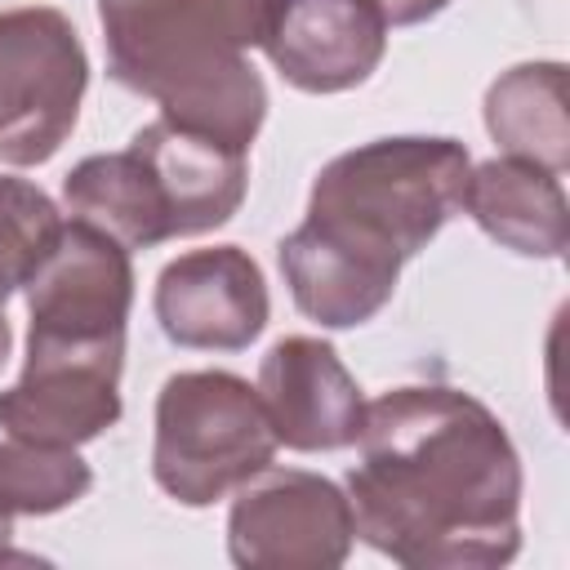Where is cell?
Here are the masks:
<instances>
[{"label": "cell", "mask_w": 570, "mask_h": 570, "mask_svg": "<svg viewBox=\"0 0 570 570\" xmlns=\"http://www.w3.org/2000/svg\"><path fill=\"white\" fill-rule=\"evenodd\" d=\"M151 312L174 347L245 352L272 316L263 267L240 245L187 249L160 267Z\"/></svg>", "instance_id": "ba28073f"}, {"label": "cell", "mask_w": 570, "mask_h": 570, "mask_svg": "<svg viewBox=\"0 0 570 570\" xmlns=\"http://www.w3.org/2000/svg\"><path fill=\"white\" fill-rule=\"evenodd\" d=\"M94 485V468L71 445L0 441V512L4 517H53L80 503Z\"/></svg>", "instance_id": "2e32d148"}, {"label": "cell", "mask_w": 570, "mask_h": 570, "mask_svg": "<svg viewBox=\"0 0 570 570\" xmlns=\"http://www.w3.org/2000/svg\"><path fill=\"white\" fill-rule=\"evenodd\" d=\"M89 53L53 4L0 13V160L31 169L58 156L80 120Z\"/></svg>", "instance_id": "5b68a950"}, {"label": "cell", "mask_w": 570, "mask_h": 570, "mask_svg": "<svg viewBox=\"0 0 570 570\" xmlns=\"http://www.w3.org/2000/svg\"><path fill=\"white\" fill-rule=\"evenodd\" d=\"M129 147L147 160V169L156 178L174 240L214 232V227L232 223V214L240 209L245 187H249V160H245L249 151H236L205 134H191L165 116L142 125L129 138Z\"/></svg>", "instance_id": "7c38bea8"}, {"label": "cell", "mask_w": 570, "mask_h": 570, "mask_svg": "<svg viewBox=\"0 0 570 570\" xmlns=\"http://www.w3.org/2000/svg\"><path fill=\"white\" fill-rule=\"evenodd\" d=\"M62 227L58 205L27 178L0 174V307L27 285Z\"/></svg>", "instance_id": "e0dca14e"}, {"label": "cell", "mask_w": 570, "mask_h": 570, "mask_svg": "<svg viewBox=\"0 0 570 570\" xmlns=\"http://www.w3.org/2000/svg\"><path fill=\"white\" fill-rule=\"evenodd\" d=\"M485 129L503 156L566 174L570 120H566V62H517L481 102Z\"/></svg>", "instance_id": "9a60e30c"}, {"label": "cell", "mask_w": 570, "mask_h": 570, "mask_svg": "<svg viewBox=\"0 0 570 570\" xmlns=\"http://www.w3.org/2000/svg\"><path fill=\"white\" fill-rule=\"evenodd\" d=\"M258 49L285 85L303 94H343L379 71L387 18L379 0H272Z\"/></svg>", "instance_id": "30bf717a"}, {"label": "cell", "mask_w": 570, "mask_h": 570, "mask_svg": "<svg viewBox=\"0 0 570 570\" xmlns=\"http://www.w3.org/2000/svg\"><path fill=\"white\" fill-rule=\"evenodd\" d=\"M272 0H98L107 71L165 120L249 151L267 120V85L249 62Z\"/></svg>", "instance_id": "3957f363"}, {"label": "cell", "mask_w": 570, "mask_h": 570, "mask_svg": "<svg viewBox=\"0 0 570 570\" xmlns=\"http://www.w3.org/2000/svg\"><path fill=\"white\" fill-rule=\"evenodd\" d=\"M27 347H125L134 307V263L94 223L62 218L53 245L22 285Z\"/></svg>", "instance_id": "52a82bcc"}, {"label": "cell", "mask_w": 570, "mask_h": 570, "mask_svg": "<svg viewBox=\"0 0 570 570\" xmlns=\"http://www.w3.org/2000/svg\"><path fill=\"white\" fill-rule=\"evenodd\" d=\"M258 387L232 370H178L156 392L151 476L183 508H209L276 459Z\"/></svg>", "instance_id": "277c9868"}, {"label": "cell", "mask_w": 570, "mask_h": 570, "mask_svg": "<svg viewBox=\"0 0 570 570\" xmlns=\"http://www.w3.org/2000/svg\"><path fill=\"white\" fill-rule=\"evenodd\" d=\"M356 543L347 490L307 468H263L236 485L227 557L240 570H334Z\"/></svg>", "instance_id": "8992f818"}, {"label": "cell", "mask_w": 570, "mask_h": 570, "mask_svg": "<svg viewBox=\"0 0 570 570\" xmlns=\"http://www.w3.org/2000/svg\"><path fill=\"white\" fill-rule=\"evenodd\" d=\"M62 200L71 218L94 223L125 249H151L160 240H174L156 178L134 147L98 151L71 165V174L62 178Z\"/></svg>", "instance_id": "5bb4252c"}, {"label": "cell", "mask_w": 570, "mask_h": 570, "mask_svg": "<svg viewBox=\"0 0 570 570\" xmlns=\"http://www.w3.org/2000/svg\"><path fill=\"white\" fill-rule=\"evenodd\" d=\"M125 347H27L22 374L0 392L4 436L85 445L120 419Z\"/></svg>", "instance_id": "9c48e42d"}, {"label": "cell", "mask_w": 570, "mask_h": 570, "mask_svg": "<svg viewBox=\"0 0 570 570\" xmlns=\"http://www.w3.org/2000/svg\"><path fill=\"white\" fill-rule=\"evenodd\" d=\"M463 209L490 240L521 258H561L570 240V205L561 174L517 156L472 165Z\"/></svg>", "instance_id": "4fadbf2b"}, {"label": "cell", "mask_w": 570, "mask_h": 570, "mask_svg": "<svg viewBox=\"0 0 570 570\" xmlns=\"http://www.w3.org/2000/svg\"><path fill=\"white\" fill-rule=\"evenodd\" d=\"M27 561H36V557L13 548V517L0 512V566H27Z\"/></svg>", "instance_id": "d6986e66"}, {"label": "cell", "mask_w": 570, "mask_h": 570, "mask_svg": "<svg viewBox=\"0 0 570 570\" xmlns=\"http://www.w3.org/2000/svg\"><path fill=\"white\" fill-rule=\"evenodd\" d=\"M9 347H13V330H9L4 307H0V370H4V361H9Z\"/></svg>", "instance_id": "ffe728a7"}, {"label": "cell", "mask_w": 570, "mask_h": 570, "mask_svg": "<svg viewBox=\"0 0 570 570\" xmlns=\"http://www.w3.org/2000/svg\"><path fill=\"white\" fill-rule=\"evenodd\" d=\"M258 401L285 450L325 454L356 445L365 396L325 338L285 334L258 361Z\"/></svg>", "instance_id": "8fae6325"}, {"label": "cell", "mask_w": 570, "mask_h": 570, "mask_svg": "<svg viewBox=\"0 0 570 570\" xmlns=\"http://www.w3.org/2000/svg\"><path fill=\"white\" fill-rule=\"evenodd\" d=\"M450 0H379L387 27H414V22H428L445 9Z\"/></svg>", "instance_id": "ac0fdd59"}, {"label": "cell", "mask_w": 570, "mask_h": 570, "mask_svg": "<svg viewBox=\"0 0 570 570\" xmlns=\"http://www.w3.org/2000/svg\"><path fill=\"white\" fill-rule=\"evenodd\" d=\"M521 454L463 387L410 383L365 401L347 503L356 534L410 570H499L521 552Z\"/></svg>", "instance_id": "6da1fadb"}, {"label": "cell", "mask_w": 570, "mask_h": 570, "mask_svg": "<svg viewBox=\"0 0 570 570\" xmlns=\"http://www.w3.org/2000/svg\"><path fill=\"white\" fill-rule=\"evenodd\" d=\"M472 156L459 138L396 134L321 165L303 223L276 245L294 307L321 330L374 321L401 267L463 209Z\"/></svg>", "instance_id": "7a4b0ae2"}]
</instances>
